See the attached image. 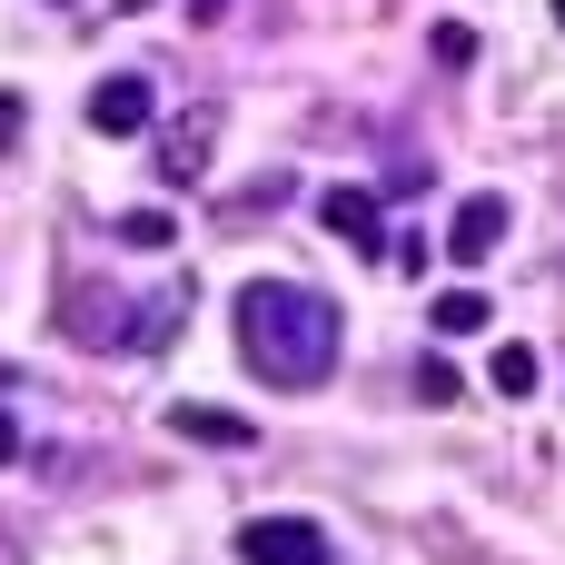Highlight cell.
<instances>
[{"instance_id": "obj_2", "label": "cell", "mask_w": 565, "mask_h": 565, "mask_svg": "<svg viewBox=\"0 0 565 565\" xmlns=\"http://www.w3.org/2000/svg\"><path fill=\"white\" fill-rule=\"evenodd\" d=\"M238 565H338L318 516H248L238 526Z\"/></svg>"}, {"instance_id": "obj_7", "label": "cell", "mask_w": 565, "mask_h": 565, "mask_svg": "<svg viewBox=\"0 0 565 565\" xmlns=\"http://www.w3.org/2000/svg\"><path fill=\"white\" fill-rule=\"evenodd\" d=\"M159 179H169V189L209 179V119H179V129L159 139Z\"/></svg>"}, {"instance_id": "obj_6", "label": "cell", "mask_w": 565, "mask_h": 565, "mask_svg": "<svg viewBox=\"0 0 565 565\" xmlns=\"http://www.w3.org/2000/svg\"><path fill=\"white\" fill-rule=\"evenodd\" d=\"M169 437H189V447H248L258 427H248V417H228V407H199V397H179V407H169Z\"/></svg>"}, {"instance_id": "obj_8", "label": "cell", "mask_w": 565, "mask_h": 565, "mask_svg": "<svg viewBox=\"0 0 565 565\" xmlns=\"http://www.w3.org/2000/svg\"><path fill=\"white\" fill-rule=\"evenodd\" d=\"M437 328H447V338H477V328H487V298H477V288H447V298H437Z\"/></svg>"}, {"instance_id": "obj_15", "label": "cell", "mask_w": 565, "mask_h": 565, "mask_svg": "<svg viewBox=\"0 0 565 565\" xmlns=\"http://www.w3.org/2000/svg\"><path fill=\"white\" fill-rule=\"evenodd\" d=\"M556 20H565V0H556Z\"/></svg>"}, {"instance_id": "obj_12", "label": "cell", "mask_w": 565, "mask_h": 565, "mask_svg": "<svg viewBox=\"0 0 565 565\" xmlns=\"http://www.w3.org/2000/svg\"><path fill=\"white\" fill-rule=\"evenodd\" d=\"M417 397L447 407V397H457V367H447V358H417Z\"/></svg>"}, {"instance_id": "obj_9", "label": "cell", "mask_w": 565, "mask_h": 565, "mask_svg": "<svg viewBox=\"0 0 565 565\" xmlns=\"http://www.w3.org/2000/svg\"><path fill=\"white\" fill-rule=\"evenodd\" d=\"M497 397H536V348H497Z\"/></svg>"}, {"instance_id": "obj_13", "label": "cell", "mask_w": 565, "mask_h": 565, "mask_svg": "<svg viewBox=\"0 0 565 565\" xmlns=\"http://www.w3.org/2000/svg\"><path fill=\"white\" fill-rule=\"evenodd\" d=\"M20 129H30V99H20V89H0V159L20 149Z\"/></svg>"}, {"instance_id": "obj_3", "label": "cell", "mask_w": 565, "mask_h": 565, "mask_svg": "<svg viewBox=\"0 0 565 565\" xmlns=\"http://www.w3.org/2000/svg\"><path fill=\"white\" fill-rule=\"evenodd\" d=\"M149 119H159V89H149L139 70H109V79L89 89V129H99V139H139Z\"/></svg>"}, {"instance_id": "obj_10", "label": "cell", "mask_w": 565, "mask_h": 565, "mask_svg": "<svg viewBox=\"0 0 565 565\" xmlns=\"http://www.w3.org/2000/svg\"><path fill=\"white\" fill-rule=\"evenodd\" d=\"M427 50H437L447 70H467V60H477V30H467V20H437V30H427Z\"/></svg>"}, {"instance_id": "obj_1", "label": "cell", "mask_w": 565, "mask_h": 565, "mask_svg": "<svg viewBox=\"0 0 565 565\" xmlns=\"http://www.w3.org/2000/svg\"><path fill=\"white\" fill-rule=\"evenodd\" d=\"M228 318H238V358H248L268 387H288V397L328 387L338 338H348L338 298H318V288H298V278H248Z\"/></svg>"}, {"instance_id": "obj_4", "label": "cell", "mask_w": 565, "mask_h": 565, "mask_svg": "<svg viewBox=\"0 0 565 565\" xmlns=\"http://www.w3.org/2000/svg\"><path fill=\"white\" fill-rule=\"evenodd\" d=\"M318 218H328V238H348L358 258H377V248H387V228H377V189H328V199H318Z\"/></svg>"}, {"instance_id": "obj_14", "label": "cell", "mask_w": 565, "mask_h": 565, "mask_svg": "<svg viewBox=\"0 0 565 565\" xmlns=\"http://www.w3.org/2000/svg\"><path fill=\"white\" fill-rule=\"evenodd\" d=\"M10 457H20V417L0 407V467H10Z\"/></svg>"}, {"instance_id": "obj_11", "label": "cell", "mask_w": 565, "mask_h": 565, "mask_svg": "<svg viewBox=\"0 0 565 565\" xmlns=\"http://www.w3.org/2000/svg\"><path fill=\"white\" fill-rule=\"evenodd\" d=\"M119 238H129V248H169V238H179V228H169V218H159V209H129V218H119Z\"/></svg>"}, {"instance_id": "obj_5", "label": "cell", "mask_w": 565, "mask_h": 565, "mask_svg": "<svg viewBox=\"0 0 565 565\" xmlns=\"http://www.w3.org/2000/svg\"><path fill=\"white\" fill-rule=\"evenodd\" d=\"M497 238H507V199H497V189H477V199L457 209V228H447V258H457V268H477Z\"/></svg>"}]
</instances>
